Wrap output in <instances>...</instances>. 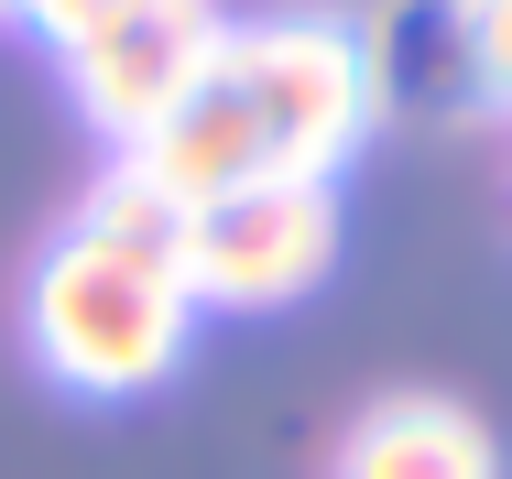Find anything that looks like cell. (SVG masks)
Instances as JSON below:
<instances>
[{"label": "cell", "mask_w": 512, "mask_h": 479, "mask_svg": "<svg viewBox=\"0 0 512 479\" xmlns=\"http://www.w3.org/2000/svg\"><path fill=\"white\" fill-rule=\"evenodd\" d=\"M382 120V44L349 11H273V22H229L207 88L120 164H142L175 207L240 186H338L349 153Z\"/></svg>", "instance_id": "obj_1"}, {"label": "cell", "mask_w": 512, "mask_h": 479, "mask_svg": "<svg viewBox=\"0 0 512 479\" xmlns=\"http://www.w3.org/2000/svg\"><path fill=\"white\" fill-rule=\"evenodd\" d=\"M22 349L44 360V382L88 392V403H131V392L186 371L197 294L175 273V251L120 240L99 218H66L22 284Z\"/></svg>", "instance_id": "obj_2"}, {"label": "cell", "mask_w": 512, "mask_h": 479, "mask_svg": "<svg viewBox=\"0 0 512 479\" xmlns=\"http://www.w3.org/2000/svg\"><path fill=\"white\" fill-rule=\"evenodd\" d=\"M218 44H229V11H218V0H109L55 66H66L77 120L99 131L109 153H142V142L207 88Z\"/></svg>", "instance_id": "obj_3"}, {"label": "cell", "mask_w": 512, "mask_h": 479, "mask_svg": "<svg viewBox=\"0 0 512 479\" xmlns=\"http://www.w3.org/2000/svg\"><path fill=\"white\" fill-rule=\"evenodd\" d=\"M175 273L197 316H273L338 273V186H240L186 207Z\"/></svg>", "instance_id": "obj_4"}, {"label": "cell", "mask_w": 512, "mask_h": 479, "mask_svg": "<svg viewBox=\"0 0 512 479\" xmlns=\"http://www.w3.org/2000/svg\"><path fill=\"white\" fill-rule=\"evenodd\" d=\"M338 479H502V447L469 403L447 392H382L349 447H338Z\"/></svg>", "instance_id": "obj_5"}, {"label": "cell", "mask_w": 512, "mask_h": 479, "mask_svg": "<svg viewBox=\"0 0 512 479\" xmlns=\"http://www.w3.org/2000/svg\"><path fill=\"white\" fill-rule=\"evenodd\" d=\"M447 33H458V66H469L480 109L512 120V0H447Z\"/></svg>", "instance_id": "obj_6"}, {"label": "cell", "mask_w": 512, "mask_h": 479, "mask_svg": "<svg viewBox=\"0 0 512 479\" xmlns=\"http://www.w3.org/2000/svg\"><path fill=\"white\" fill-rule=\"evenodd\" d=\"M0 22H22V0H0Z\"/></svg>", "instance_id": "obj_7"}]
</instances>
